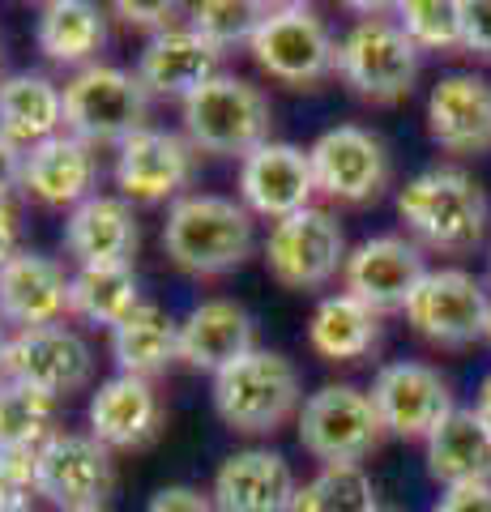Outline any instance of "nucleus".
<instances>
[{
	"instance_id": "nucleus-1",
	"label": "nucleus",
	"mask_w": 491,
	"mask_h": 512,
	"mask_svg": "<svg viewBox=\"0 0 491 512\" xmlns=\"http://www.w3.org/2000/svg\"><path fill=\"white\" fill-rule=\"evenodd\" d=\"M163 248L184 274H227L252 256V214L240 201L214 192L180 197L163 222Z\"/></svg>"
},
{
	"instance_id": "nucleus-2",
	"label": "nucleus",
	"mask_w": 491,
	"mask_h": 512,
	"mask_svg": "<svg viewBox=\"0 0 491 512\" xmlns=\"http://www.w3.org/2000/svg\"><path fill=\"white\" fill-rule=\"evenodd\" d=\"M398 214L419 244L436 252H470L487 235V192L457 167H432L406 180Z\"/></svg>"
},
{
	"instance_id": "nucleus-3",
	"label": "nucleus",
	"mask_w": 491,
	"mask_h": 512,
	"mask_svg": "<svg viewBox=\"0 0 491 512\" xmlns=\"http://www.w3.org/2000/svg\"><path fill=\"white\" fill-rule=\"evenodd\" d=\"M214 410L240 436H265L299 410V372L278 350H252L214 376Z\"/></svg>"
},
{
	"instance_id": "nucleus-4",
	"label": "nucleus",
	"mask_w": 491,
	"mask_h": 512,
	"mask_svg": "<svg viewBox=\"0 0 491 512\" xmlns=\"http://www.w3.org/2000/svg\"><path fill=\"white\" fill-rule=\"evenodd\" d=\"M150 90L137 73L112 69V64H86L65 86V133L86 146H124L146 128Z\"/></svg>"
},
{
	"instance_id": "nucleus-5",
	"label": "nucleus",
	"mask_w": 491,
	"mask_h": 512,
	"mask_svg": "<svg viewBox=\"0 0 491 512\" xmlns=\"http://www.w3.org/2000/svg\"><path fill=\"white\" fill-rule=\"evenodd\" d=\"M269 128H274L269 99L252 82L231 73H218L210 86L184 103V133L193 141V150L205 154L248 158L269 141Z\"/></svg>"
},
{
	"instance_id": "nucleus-6",
	"label": "nucleus",
	"mask_w": 491,
	"mask_h": 512,
	"mask_svg": "<svg viewBox=\"0 0 491 512\" xmlns=\"http://www.w3.org/2000/svg\"><path fill=\"white\" fill-rule=\"evenodd\" d=\"M338 73L359 99L398 103L415 90L419 47L389 18H363L338 43Z\"/></svg>"
},
{
	"instance_id": "nucleus-7",
	"label": "nucleus",
	"mask_w": 491,
	"mask_h": 512,
	"mask_svg": "<svg viewBox=\"0 0 491 512\" xmlns=\"http://www.w3.org/2000/svg\"><path fill=\"white\" fill-rule=\"evenodd\" d=\"M385 436L372 393L355 384H325L299 406V444L325 466H359Z\"/></svg>"
},
{
	"instance_id": "nucleus-8",
	"label": "nucleus",
	"mask_w": 491,
	"mask_h": 512,
	"mask_svg": "<svg viewBox=\"0 0 491 512\" xmlns=\"http://www.w3.org/2000/svg\"><path fill=\"white\" fill-rule=\"evenodd\" d=\"M346 235L329 210H299L291 218L274 222L265 239V265L278 286L287 291H316V286L334 282L346 269Z\"/></svg>"
},
{
	"instance_id": "nucleus-9",
	"label": "nucleus",
	"mask_w": 491,
	"mask_h": 512,
	"mask_svg": "<svg viewBox=\"0 0 491 512\" xmlns=\"http://www.w3.org/2000/svg\"><path fill=\"white\" fill-rule=\"evenodd\" d=\"M257 64L287 86H316L338 73V43L325 18L308 5H274L252 39Z\"/></svg>"
},
{
	"instance_id": "nucleus-10",
	"label": "nucleus",
	"mask_w": 491,
	"mask_h": 512,
	"mask_svg": "<svg viewBox=\"0 0 491 512\" xmlns=\"http://www.w3.org/2000/svg\"><path fill=\"white\" fill-rule=\"evenodd\" d=\"M39 495L60 512H90L107 508V495L116 487V461L112 448L94 436L77 431H56L39 453H35Z\"/></svg>"
},
{
	"instance_id": "nucleus-11",
	"label": "nucleus",
	"mask_w": 491,
	"mask_h": 512,
	"mask_svg": "<svg viewBox=\"0 0 491 512\" xmlns=\"http://www.w3.org/2000/svg\"><path fill=\"white\" fill-rule=\"evenodd\" d=\"M316 192L338 205H368L389 188V150L376 133L359 124H338L312 141Z\"/></svg>"
},
{
	"instance_id": "nucleus-12",
	"label": "nucleus",
	"mask_w": 491,
	"mask_h": 512,
	"mask_svg": "<svg viewBox=\"0 0 491 512\" xmlns=\"http://www.w3.org/2000/svg\"><path fill=\"white\" fill-rule=\"evenodd\" d=\"M487 312L491 299L479 286V278H470L466 269H432L406 303L410 329L445 350H462L479 342L487 333Z\"/></svg>"
},
{
	"instance_id": "nucleus-13",
	"label": "nucleus",
	"mask_w": 491,
	"mask_h": 512,
	"mask_svg": "<svg viewBox=\"0 0 491 512\" xmlns=\"http://www.w3.org/2000/svg\"><path fill=\"white\" fill-rule=\"evenodd\" d=\"M372 406L389 436L432 440V431L457 410L449 380L427 363H389L372 380Z\"/></svg>"
},
{
	"instance_id": "nucleus-14",
	"label": "nucleus",
	"mask_w": 491,
	"mask_h": 512,
	"mask_svg": "<svg viewBox=\"0 0 491 512\" xmlns=\"http://www.w3.org/2000/svg\"><path fill=\"white\" fill-rule=\"evenodd\" d=\"M94 376V355L82 333L65 325H43V329H22L18 338H9V367L5 380H18L26 389L43 397H69L86 389Z\"/></svg>"
},
{
	"instance_id": "nucleus-15",
	"label": "nucleus",
	"mask_w": 491,
	"mask_h": 512,
	"mask_svg": "<svg viewBox=\"0 0 491 512\" xmlns=\"http://www.w3.org/2000/svg\"><path fill=\"white\" fill-rule=\"evenodd\" d=\"M423 278H427L423 252L402 235L363 239V244L346 256V269H342L346 295L359 299L363 308H372L376 316L406 312V303L419 291Z\"/></svg>"
},
{
	"instance_id": "nucleus-16",
	"label": "nucleus",
	"mask_w": 491,
	"mask_h": 512,
	"mask_svg": "<svg viewBox=\"0 0 491 512\" xmlns=\"http://www.w3.org/2000/svg\"><path fill=\"white\" fill-rule=\"evenodd\" d=\"M312 192H316L312 158L308 150L287 146V141H265L261 150H252L240 163V197L248 214L282 222L308 210Z\"/></svg>"
},
{
	"instance_id": "nucleus-17",
	"label": "nucleus",
	"mask_w": 491,
	"mask_h": 512,
	"mask_svg": "<svg viewBox=\"0 0 491 512\" xmlns=\"http://www.w3.org/2000/svg\"><path fill=\"white\" fill-rule=\"evenodd\" d=\"M427 137L449 154L491 150V82L479 73H449L427 94Z\"/></svg>"
},
{
	"instance_id": "nucleus-18",
	"label": "nucleus",
	"mask_w": 491,
	"mask_h": 512,
	"mask_svg": "<svg viewBox=\"0 0 491 512\" xmlns=\"http://www.w3.org/2000/svg\"><path fill=\"white\" fill-rule=\"evenodd\" d=\"M193 180V141L141 128L116 154V184L129 201H167Z\"/></svg>"
},
{
	"instance_id": "nucleus-19",
	"label": "nucleus",
	"mask_w": 491,
	"mask_h": 512,
	"mask_svg": "<svg viewBox=\"0 0 491 512\" xmlns=\"http://www.w3.org/2000/svg\"><path fill=\"white\" fill-rule=\"evenodd\" d=\"M218 512H291L295 508V470L274 448H244L231 453L214 474Z\"/></svg>"
},
{
	"instance_id": "nucleus-20",
	"label": "nucleus",
	"mask_w": 491,
	"mask_h": 512,
	"mask_svg": "<svg viewBox=\"0 0 491 512\" xmlns=\"http://www.w3.org/2000/svg\"><path fill=\"white\" fill-rule=\"evenodd\" d=\"M69 286L73 278H65L52 256L22 248L0 265V320L22 329L60 325V316L69 312Z\"/></svg>"
},
{
	"instance_id": "nucleus-21",
	"label": "nucleus",
	"mask_w": 491,
	"mask_h": 512,
	"mask_svg": "<svg viewBox=\"0 0 491 512\" xmlns=\"http://www.w3.org/2000/svg\"><path fill=\"white\" fill-rule=\"evenodd\" d=\"M218 60H223V52L205 43L193 26H176L146 43V52L137 60V82L150 94L188 103L218 77Z\"/></svg>"
},
{
	"instance_id": "nucleus-22",
	"label": "nucleus",
	"mask_w": 491,
	"mask_h": 512,
	"mask_svg": "<svg viewBox=\"0 0 491 512\" xmlns=\"http://www.w3.org/2000/svg\"><path fill=\"white\" fill-rule=\"evenodd\" d=\"M137 244H141V231H137V218L124 197L94 192L65 222V248L82 269L133 265Z\"/></svg>"
},
{
	"instance_id": "nucleus-23",
	"label": "nucleus",
	"mask_w": 491,
	"mask_h": 512,
	"mask_svg": "<svg viewBox=\"0 0 491 512\" xmlns=\"http://www.w3.org/2000/svg\"><path fill=\"white\" fill-rule=\"evenodd\" d=\"M163 427V402L141 376H112L90 397V436L107 448H146Z\"/></svg>"
},
{
	"instance_id": "nucleus-24",
	"label": "nucleus",
	"mask_w": 491,
	"mask_h": 512,
	"mask_svg": "<svg viewBox=\"0 0 491 512\" xmlns=\"http://www.w3.org/2000/svg\"><path fill=\"white\" fill-rule=\"evenodd\" d=\"M94 184H99V158L94 146L77 141L73 133H60L43 146L26 150V180L22 188L43 205H56V210H77L82 201L94 197Z\"/></svg>"
},
{
	"instance_id": "nucleus-25",
	"label": "nucleus",
	"mask_w": 491,
	"mask_h": 512,
	"mask_svg": "<svg viewBox=\"0 0 491 512\" xmlns=\"http://www.w3.org/2000/svg\"><path fill=\"white\" fill-rule=\"evenodd\" d=\"M252 350V316L235 299H205L180 325V359L197 372L218 376Z\"/></svg>"
},
{
	"instance_id": "nucleus-26",
	"label": "nucleus",
	"mask_w": 491,
	"mask_h": 512,
	"mask_svg": "<svg viewBox=\"0 0 491 512\" xmlns=\"http://www.w3.org/2000/svg\"><path fill=\"white\" fill-rule=\"evenodd\" d=\"M427 474L445 491L491 483V427L457 406L427 440Z\"/></svg>"
},
{
	"instance_id": "nucleus-27",
	"label": "nucleus",
	"mask_w": 491,
	"mask_h": 512,
	"mask_svg": "<svg viewBox=\"0 0 491 512\" xmlns=\"http://www.w3.org/2000/svg\"><path fill=\"white\" fill-rule=\"evenodd\" d=\"M65 128V90L43 73H13L0 82V137L35 150Z\"/></svg>"
},
{
	"instance_id": "nucleus-28",
	"label": "nucleus",
	"mask_w": 491,
	"mask_h": 512,
	"mask_svg": "<svg viewBox=\"0 0 491 512\" xmlns=\"http://www.w3.org/2000/svg\"><path fill=\"white\" fill-rule=\"evenodd\" d=\"M112 355L120 363V376L154 380L180 359V325L163 308L141 303V308L112 329Z\"/></svg>"
},
{
	"instance_id": "nucleus-29",
	"label": "nucleus",
	"mask_w": 491,
	"mask_h": 512,
	"mask_svg": "<svg viewBox=\"0 0 491 512\" xmlns=\"http://www.w3.org/2000/svg\"><path fill=\"white\" fill-rule=\"evenodd\" d=\"M39 52L56 64H86L107 43V18L90 0H52L39 9Z\"/></svg>"
},
{
	"instance_id": "nucleus-30",
	"label": "nucleus",
	"mask_w": 491,
	"mask_h": 512,
	"mask_svg": "<svg viewBox=\"0 0 491 512\" xmlns=\"http://www.w3.org/2000/svg\"><path fill=\"white\" fill-rule=\"evenodd\" d=\"M308 342L321 359L329 363H355L363 355H372L380 342V316L372 308H363L351 295H329L321 308L312 312Z\"/></svg>"
},
{
	"instance_id": "nucleus-31",
	"label": "nucleus",
	"mask_w": 491,
	"mask_h": 512,
	"mask_svg": "<svg viewBox=\"0 0 491 512\" xmlns=\"http://www.w3.org/2000/svg\"><path fill=\"white\" fill-rule=\"evenodd\" d=\"M141 286L133 265H103V269H77L69 286V312L90 320V325L116 329L141 308Z\"/></svg>"
},
{
	"instance_id": "nucleus-32",
	"label": "nucleus",
	"mask_w": 491,
	"mask_h": 512,
	"mask_svg": "<svg viewBox=\"0 0 491 512\" xmlns=\"http://www.w3.org/2000/svg\"><path fill=\"white\" fill-rule=\"evenodd\" d=\"M56 402L18 380H0V453H39L56 436Z\"/></svg>"
},
{
	"instance_id": "nucleus-33",
	"label": "nucleus",
	"mask_w": 491,
	"mask_h": 512,
	"mask_svg": "<svg viewBox=\"0 0 491 512\" xmlns=\"http://www.w3.org/2000/svg\"><path fill=\"white\" fill-rule=\"evenodd\" d=\"M291 512H380L376 487L363 466H325L299 487Z\"/></svg>"
},
{
	"instance_id": "nucleus-34",
	"label": "nucleus",
	"mask_w": 491,
	"mask_h": 512,
	"mask_svg": "<svg viewBox=\"0 0 491 512\" xmlns=\"http://www.w3.org/2000/svg\"><path fill=\"white\" fill-rule=\"evenodd\" d=\"M269 9L274 5H252V0H205V5L188 9V26H193L210 47H218V52H227L235 43L252 47L257 30L269 18Z\"/></svg>"
},
{
	"instance_id": "nucleus-35",
	"label": "nucleus",
	"mask_w": 491,
	"mask_h": 512,
	"mask_svg": "<svg viewBox=\"0 0 491 512\" xmlns=\"http://www.w3.org/2000/svg\"><path fill=\"white\" fill-rule=\"evenodd\" d=\"M398 26L410 43L427 52H449L462 47V22H457V0H406L398 5Z\"/></svg>"
},
{
	"instance_id": "nucleus-36",
	"label": "nucleus",
	"mask_w": 491,
	"mask_h": 512,
	"mask_svg": "<svg viewBox=\"0 0 491 512\" xmlns=\"http://www.w3.org/2000/svg\"><path fill=\"white\" fill-rule=\"evenodd\" d=\"M39 495L35 453H0V512H30Z\"/></svg>"
},
{
	"instance_id": "nucleus-37",
	"label": "nucleus",
	"mask_w": 491,
	"mask_h": 512,
	"mask_svg": "<svg viewBox=\"0 0 491 512\" xmlns=\"http://www.w3.org/2000/svg\"><path fill=\"white\" fill-rule=\"evenodd\" d=\"M457 22H462V52L491 60V0H457Z\"/></svg>"
},
{
	"instance_id": "nucleus-38",
	"label": "nucleus",
	"mask_w": 491,
	"mask_h": 512,
	"mask_svg": "<svg viewBox=\"0 0 491 512\" xmlns=\"http://www.w3.org/2000/svg\"><path fill=\"white\" fill-rule=\"evenodd\" d=\"M146 512H218L214 495H201L197 487H163L146 504Z\"/></svg>"
},
{
	"instance_id": "nucleus-39",
	"label": "nucleus",
	"mask_w": 491,
	"mask_h": 512,
	"mask_svg": "<svg viewBox=\"0 0 491 512\" xmlns=\"http://www.w3.org/2000/svg\"><path fill=\"white\" fill-rule=\"evenodd\" d=\"M116 13L129 26H146L154 35H167V30H176V5H141V0H120Z\"/></svg>"
},
{
	"instance_id": "nucleus-40",
	"label": "nucleus",
	"mask_w": 491,
	"mask_h": 512,
	"mask_svg": "<svg viewBox=\"0 0 491 512\" xmlns=\"http://www.w3.org/2000/svg\"><path fill=\"white\" fill-rule=\"evenodd\" d=\"M432 512H491V483L453 487L432 504Z\"/></svg>"
},
{
	"instance_id": "nucleus-41",
	"label": "nucleus",
	"mask_w": 491,
	"mask_h": 512,
	"mask_svg": "<svg viewBox=\"0 0 491 512\" xmlns=\"http://www.w3.org/2000/svg\"><path fill=\"white\" fill-rule=\"evenodd\" d=\"M26 180V150L13 146L9 137H0V201H9L13 188H22Z\"/></svg>"
},
{
	"instance_id": "nucleus-42",
	"label": "nucleus",
	"mask_w": 491,
	"mask_h": 512,
	"mask_svg": "<svg viewBox=\"0 0 491 512\" xmlns=\"http://www.w3.org/2000/svg\"><path fill=\"white\" fill-rule=\"evenodd\" d=\"M22 248H18V214H13L9 201H0V265L13 261Z\"/></svg>"
},
{
	"instance_id": "nucleus-43",
	"label": "nucleus",
	"mask_w": 491,
	"mask_h": 512,
	"mask_svg": "<svg viewBox=\"0 0 491 512\" xmlns=\"http://www.w3.org/2000/svg\"><path fill=\"white\" fill-rule=\"evenodd\" d=\"M474 414H479V419L491 427V376L483 380V389H479V402H474Z\"/></svg>"
},
{
	"instance_id": "nucleus-44",
	"label": "nucleus",
	"mask_w": 491,
	"mask_h": 512,
	"mask_svg": "<svg viewBox=\"0 0 491 512\" xmlns=\"http://www.w3.org/2000/svg\"><path fill=\"white\" fill-rule=\"evenodd\" d=\"M5 367H9V338H5V325H0V380H5Z\"/></svg>"
},
{
	"instance_id": "nucleus-45",
	"label": "nucleus",
	"mask_w": 491,
	"mask_h": 512,
	"mask_svg": "<svg viewBox=\"0 0 491 512\" xmlns=\"http://www.w3.org/2000/svg\"><path fill=\"white\" fill-rule=\"evenodd\" d=\"M483 338H487V342H491V312H487V333H483Z\"/></svg>"
},
{
	"instance_id": "nucleus-46",
	"label": "nucleus",
	"mask_w": 491,
	"mask_h": 512,
	"mask_svg": "<svg viewBox=\"0 0 491 512\" xmlns=\"http://www.w3.org/2000/svg\"><path fill=\"white\" fill-rule=\"evenodd\" d=\"M487 269H491V252H487Z\"/></svg>"
},
{
	"instance_id": "nucleus-47",
	"label": "nucleus",
	"mask_w": 491,
	"mask_h": 512,
	"mask_svg": "<svg viewBox=\"0 0 491 512\" xmlns=\"http://www.w3.org/2000/svg\"><path fill=\"white\" fill-rule=\"evenodd\" d=\"M90 512H107V508H90Z\"/></svg>"
},
{
	"instance_id": "nucleus-48",
	"label": "nucleus",
	"mask_w": 491,
	"mask_h": 512,
	"mask_svg": "<svg viewBox=\"0 0 491 512\" xmlns=\"http://www.w3.org/2000/svg\"><path fill=\"white\" fill-rule=\"evenodd\" d=\"M380 512H385V508H380Z\"/></svg>"
}]
</instances>
